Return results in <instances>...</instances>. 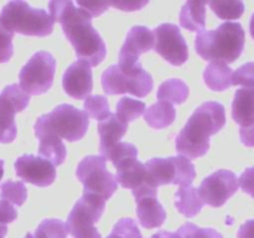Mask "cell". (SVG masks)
Returning <instances> with one entry per match:
<instances>
[{
  "mask_svg": "<svg viewBox=\"0 0 254 238\" xmlns=\"http://www.w3.org/2000/svg\"><path fill=\"white\" fill-rule=\"evenodd\" d=\"M50 16L61 24L64 36L74 47L76 56L98 66L107 56V46L96 29L92 16L71 0H55L49 4Z\"/></svg>",
  "mask_w": 254,
  "mask_h": 238,
  "instance_id": "cell-1",
  "label": "cell"
},
{
  "mask_svg": "<svg viewBox=\"0 0 254 238\" xmlns=\"http://www.w3.org/2000/svg\"><path fill=\"white\" fill-rule=\"evenodd\" d=\"M226 124L225 107L218 102H205L195 109L176 136V151L188 159H197L210 149V136Z\"/></svg>",
  "mask_w": 254,
  "mask_h": 238,
  "instance_id": "cell-2",
  "label": "cell"
},
{
  "mask_svg": "<svg viewBox=\"0 0 254 238\" xmlns=\"http://www.w3.org/2000/svg\"><path fill=\"white\" fill-rule=\"evenodd\" d=\"M246 34L240 22H223L216 30L195 37V49L206 61L232 63L242 55Z\"/></svg>",
  "mask_w": 254,
  "mask_h": 238,
  "instance_id": "cell-3",
  "label": "cell"
},
{
  "mask_svg": "<svg viewBox=\"0 0 254 238\" xmlns=\"http://www.w3.org/2000/svg\"><path fill=\"white\" fill-rule=\"evenodd\" d=\"M89 126V117L84 111L71 104H60L54 111L42 114L35 123V135L45 134L66 139L67 141L81 140Z\"/></svg>",
  "mask_w": 254,
  "mask_h": 238,
  "instance_id": "cell-4",
  "label": "cell"
},
{
  "mask_svg": "<svg viewBox=\"0 0 254 238\" xmlns=\"http://www.w3.org/2000/svg\"><path fill=\"white\" fill-rule=\"evenodd\" d=\"M0 24L12 34L37 37L50 35L55 26V21L46 10L31 7L21 0L9 1L2 7Z\"/></svg>",
  "mask_w": 254,
  "mask_h": 238,
  "instance_id": "cell-5",
  "label": "cell"
},
{
  "mask_svg": "<svg viewBox=\"0 0 254 238\" xmlns=\"http://www.w3.org/2000/svg\"><path fill=\"white\" fill-rule=\"evenodd\" d=\"M102 87L109 96L130 93L144 98L153 89L154 81L151 74L141 67V63L133 67L113 64L102 73Z\"/></svg>",
  "mask_w": 254,
  "mask_h": 238,
  "instance_id": "cell-6",
  "label": "cell"
},
{
  "mask_svg": "<svg viewBox=\"0 0 254 238\" xmlns=\"http://www.w3.org/2000/svg\"><path fill=\"white\" fill-rule=\"evenodd\" d=\"M146 180L150 187L158 190L163 185L190 186L196 178V170L190 159L185 156L154 158L144 164Z\"/></svg>",
  "mask_w": 254,
  "mask_h": 238,
  "instance_id": "cell-7",
  "label": "cell"
},
{
  "mask_svg": "<svg viewBox=\"0 0 254 238\" xmlns=\"http://www.w3.org/2000/svg\"><path fill=\"white\" fill-rule=\"evenodd\" d=\"M106 208V201L93 193H84L74 203L67 218V232L72 238H102L94 223L98 222Z\"/></svg>",
  "mask_w": 254,
  "mask_h": 238,
  "instance_id": "cell-8",
  "label": "cell"
},
{
  "mask_svg": "<svg viewBox=\"0 0 254 238\" xmlns=\"http://www.w3.org/2000/svg\"><path fill=\"white\" fill-rule=\"evenodd\" d=\"M55 72V57L47 51L36 52L20 71V88L29 96L46 93L54 83Z\"/></svg>",
  "mask_w": 254,
  "mask_h": 238,
  "instance_id": "cell-9",
  "label": "cell"
},
{
  "mask_svg": "<svg viewBox=\"0 0 254 238\" xmlns=\"http://www.w3.org/2000/svg\"><path fill=\"white\" fill-rule=\"evenodd\" d=\"M76 176L84 186V193H93L104 201L109 200L118 188L116 176L107 170L106 161L97 155L82 159L76 169Z\"/></svg>",
  "mask_w": 254,
  "mask_h": 238,
  "instance_id": "cell-10",
  "label": "cell"
},
{
  "mask_svg": "<svg viewBox=\"0 0 254 238\" xmlns=\"http://www.w3.org/2000/svg\"><path fill=\"white\" fill-rule=\"evenodd\" d=\"M156 54L173 66H181L189 59V46L180 29L174 24H161L154 30Z\"/></svg>",
  "mask_w": 254,
  "mask_h": 238,
  "instance_id": "cell-11",
  "label": "cell"
},
{
  "mask_svg": "<svg viewBox=\"0 0 254 238\" xmlns=\"http://www.w3.org/2000/svg\"><path fill=\"white\" fill-rule=\"evenodd\" d=\"M197 190L203 203L217 208L237 192L238 178L235 173L222 169L203 178Z\"/></svg>",
  "mask_w": 254,
  "mask_h": 238,
  "instance_id": "cell-12",
  "label": "cell"
},
{
  "mask_svg": "<svg viewBox=\"0 0 254 238\" xmlns=\"http://www.w3.org/2000/svg\"><path fill=\"white\" fill-rule=\"evenodd\" d=\"M14 166L16 175L22 178V181L39 187H47L54 183L57 175L54 164L46 159L30 154L17 158Z\"/></svg>",
  "mask_w": 254,
  "mask_h": 238,
  "instance_id": "cell-13",
  "label": "cell"
},
{
  "mask_svg": "<svg viewBox=\"0 0 254 238\" xmlns=\"http://www.w3.org/2000/svg\"><path fill=\"white\" fill-rule=\"evenodd\" d=\"M116 166L117 183L124 188H129L135 198L145 193H158L156 188L150 187L146 180L145 165L138 158H128L118 163Z\"/></svg>",
  "mask_w": 254,
  "mask_h": 238,
  "instance_id": "cell-14",
  "label": "cell"
},
{
  "mask_svg": "<svg viewBox=\"0 0 254 238\" xmlns=\"http://www.w3.org/2000/svg\"><path fill=\"white\" fill-rule=\"evenodd\" d=\"M155 46L154 32L146 26H133L127 34L126 41L119 51V63L133 67L139 62L141 54L149 52Z\"/></svg>",
  "mask_w": 254,
  "mask_h": 238,
  "instance_id": "cell-15",
  "label": "cell"
},
{
  "mask_svg": "<svg viewBox=\"0 0 254 238\" xmlns=\"http://www.w3.org/2000/svg\"><path fill=\"white\" fill-rule=\"evenodd\" d=\"M64 92L74 99H86L93 89L91 64L83 60H77L64 71L62 77Z\"/></svg>",
  "mask_w": 254,
  "mask_h": 238,
  "instance_id": "cell-16",
  "label": "cell"
},
{
  "mask_svg": "<svg viewBox=\"0 0 254 238\" xmlns=\"http://www.w3.org/2000/svg\"><path fill=\"white\" fill-rule=\"evenodd\" d=\"M136 216L141 227L159 228L166 220V212L158 201V193H145L135 198Z\"/></svg>",
  "mask_w": 254,
  "mask_h": 238,
  "instance_id": "cell-17",
  "label": "cell"
},
{
  "mask_svg": "<svg viewBox=\"0 0 254 238\" xmlns=\"http://www.w3.org/2000/svg\"><path fill=\"white\" fill-rule=\"evenodd\" d=\"M128 130V124L123 123L118 119L114 113H111L108 118L99 121L98 134L101 143H99V154L108 150L112 146L118 144L121 139L126 135Z\"/></svg>",
  "mask_w": 254,
  "mask_h": 238,
  "instance_id": "cell-18",
  "label": "cell"
},
{
  "mask_svg": "<svg viewBox=\"0 0 254 238\" xmlns=\"http://www.w3.org/2000/svg\"><path fill=\"white\" fill-rule=\"evenodd\" d=\"M232 118L241 126L254 123V89L241 88L236 91L232 102Z\"/></svg>",
  "mask_w": 254,
  "mask_h": 238,
  "instance_id": "cell-19",
  "label": "cell"
},
{
  "mask_svg": "<svg viewBox=\"0 0 254 238\" xmlns=\"http://www.w3.org/2000/svg\"><path fill=\"white\" fill-rule=\"evenodd\" d=\"M20 108L12 104L7 97L0 93V143L9 144L16 138L17 128L15 124V114L19 113Z\"/></svg>",
  "mask_w": 254,
  "mask_h": 238,
  "instance_id": "cell-20",
  "label": "cell"
},
{
  "mask_svg": "<svg viewBox=\"0 0 254 238\" xmlns=\"http://www.w3.org/2000/svg\"><path fill=\"white\" fill-rule=\"evenodd\" d=\"M180 25L190 31L202 32L206 26V1H186L180 11Z\"/></svg>",
  "mask_w": 254,
  "mask_h": 238,
  "instance_id": "cell-21",
  "label": "cell"
},
{
  "mask_svg": "<svg viewBox=\"0 0 254 238\" xmlns=\"http://www.w3.org/2000/svg\"><path fill=\"white\" fill-rule=\"evenodd\" d=\"M175 206L185 217H195L202 210L203 202L198 190L193 186H181L175 193Z\"/></svg>",
  "mask_w": 254,
  "mask_h": 238,
  "instance_id": "cell-22",
  "label": "cell"
},
{
  "mask_svg": "<svg viewBox=\"0 0 254 238\" xmlns=\"http://www.w3.org/2000/svg\"><path fill=\"white\" fill-rule=\"evenodd\" d=\"M232 69L226 63L211 62L203 71L206 86L212 91H226L232 86Z\"/></svg>",
  "mask_w": 254,
  "mask_h": 238,
  "instance_id": "cell-23",
  "label": "cell"
},
{
  "mask_svg": "<svg viewBox=\"0 0 254 238\" xmlns=\"http://www.w3.org/2000/svg\"><path fill=\"white\" fill-rule=\"evenodd\" d=\"M176 118V111L173 104L168 102L159 101L155 104L146 108L144 119L146 124L153 129H164L171 125Z\"/></svg>",
  "mask_w": 254,
  "mask_h": 238,
  "instance_id": "cell-24",
  "label": "cell"
},
{
  "mask_svg": "<svg viewBox=\"0 0 254 238\" xmlns=\"http://www.w3.org/2000/svg\"><path fill=\"white\" fill-rule=\"evenodd\" d=\"M39 139V154L44 156L46 160L54 164L55 166H59L64 163L67 156V149L64 146L61 138L50 134L41 135Z\"/></svg>",
  "mask_w": 254,
  "mask_h": 238,
  "instance_id": "cell-25",
  "label": "cell"
},
{
  "mask_svg": "<svg viewBox=\"0 0 254 238\" xmlns=\"http://www.w3.org/2000/svg\"><path fill=\"white\" fill-rule=\"evenodd\" d=\"M156 97L170 104H183L189 97V86L181 79L170 78L160 84Z\"/></svg>",
  "mask_w": 254,
  "mask_h": 238,
  "instance_id": "cell-26",
  "label": "cell"
},
{
  "mask_svg": "<svg viewBox=\"0 0 254 238\" xmlns=\"http://www.w3.org/2000/svg\"><path fill=\"white\" fill-rule=\"evenodd\" d=\"M145 111V103L138 101V99L130 98V97H123L117 103L116 116L118 117L119 120L128 124L130 121L135 120L136 118H139Z\"/></svg>",
  "mask_w": 254,
  "mask_h": 238,
  "instance_id": "cell-27",
  "label": "cell"
},
{
  "mask_svg": "<svg viewBox=\"0 0 254 238\" xmlns=\"http://www.w3.org/2000/svg\"><path fill=\"white\" fill-rule=\"evenodd\" d=\"M208 6L222 20H237L245 12V4L240 0H212Z\"/></svg>",
  "mask_w": 254,
  "mask_h": 238,
  "instance_id": "cell-28",
  "label": "cell"
},
{
  "mask_svg": "<svg viewBox=\"0 0 254 238\" xmlns=\"http://www.w3.org/2000/svg\"><path fill=\"white\" fill-rule=\"evenodd\" d=\"M83 108L87 116L98 121L104 120L111 116L108 99L104 96H98V94L97 96H88L84 99Z\"/></svg>",
  "mask_w": 254,
  "mask_h": 238,
  "instance_id": "cell-29",
  "label": "cell"
},
{
  "mask_svg": "<svg viewBox=\"0 0 254 238\" xmlns=\"http://www.w3.org/2000/svg\"><path fill=\"white\" fill-rule=\"evenodd\" d=\"M0 197L16 206H22L27 198V190L21 181L7 180L0 187Z\"/></svg>",
  "mask_w": 254,
  "mask_h": 238,
  "instance_id": "cell-30",
  "label": "cell"
},
{
  "mask_svg": "<svg viewBox=\"0 0 254 238\" xmlns=\"http://www.w3.org/2000/svg\"><path fill=\"white\" fill-rule=\"evenodd\" d=\"M66 223L56 218L44 220L35 231V238H67Z\"/></svg>",
  "mask_w": 254,
  "mask_h": 238,
  "instance_id": "cell-31",
  "label": "cell"
},
{
  "mask_svg": "<svg viewBox=\"0 0 254 238\" xmlns=\"http://www.w3.org/2000/svg\"><path fill=\"white\" fill-rule=\"evenodd\" d=\"M101 158L104 161H112L113 165H117L121 161L126 160L128 158H138V149L135 145L126 141H119L114 146H112L108 150L101 153Z\"/></svg>",
  "mask_w": 254,
  "mask_h": 238,
  "instance_id": "cell-32",
  "label": "cell"
},
{
  "mask_svg": "<svg viewBox=\"0 0 254 238\" xmlns=\"http://www.w3.org/2000/svg\"><path fill=\"white\" fill-rule=\"evenodd\" d=\"M107 238H143L138 226L131 218H122L114 225Z\"/></svg>",
  "mask_w": 254,
  "mask_h": 238,
  "instance_id": "cell-33",
  "label": "cell"
},
{
  "mask_svg": "<svg viewBox=\"0 0 254 238\" xmlns=\"http://www.w3.org/2000/svg\"><path fill=\"white\" fill-rule=\"evenodd\" d=\"M176 233L181 238H223V236L213 228H200L191 222L181 226Z\"/></svg>",
  "mask_w": 254,
  "mask_h": 238,
  "instance_id": "cell-34",
  "label": "cell"
},
{
  "mask_svg": "<svg viewBox=\"0 0 254 238\" xmlns=\"http://www.w3.org/2000/svg\"><path fill=\"white\" fill-rule=\"evenodd\" d=\"M232 84L254 88V62H247L232 74Z\"/></svg>",
  "mask_w": 254,
  "mask_h": 238,
  "instance_id": "cell-35",
  "label": "cell"
},
{
  "mask_svg": "<svg viewBox=\"0 0 254 238\" xmlns=\"http://www.w3.org/2000/svg\"><path fill=\"white\" fill-rule=\"evenodd\" d=\"M12 39H14V34L7 31V30L0 24V63L7 62L11 59L12 54H14Z\"/></svg>",
  "mask_w": 254,
  "mask_h": 238,
  "instance_id": "cell-36",
  "label": "cell"
},
{
  "mask_svg": "<svg viewBox=\"0 0 254 238\" xmlns=\"http://www.w3.org/2000/svg\"><path fill=\"white\" fill-rule=\"evenodd\" d=\"M77 6L86 10L92 17H96L103 14L104 11H107L109 4L108 1H97V0H94V1H82V0H78Z\"/></svg>",
  "mask_w": 254,
  "mask_h": 238,
  "instance_id": "cell-37",
  "label": "cell"
},
{
  "mask_svg": "<svg viewBox=\"0 0 254 238\" xmlns=\"http://www.w3.org/2000/svg\"><path fill=\"white\" fill-rule=\"evenodd\" d=\"M109 5H112L113 7L122 10V11H136V10H141L144 6L149 4L148 0H113V1H108Z\"/></svg>",
  "mask_w": 254,
  "mask_h": 238,
  "instance_id": "cell-38",
  "label": "cell"
},
{
  "mask_svg": "<svg viewBox=\"0 0 254 238\" xmlns=\"http://www.w3.org/2000/svg\"><path fill=\"white\" fill-rule=\"evenodd\" d=\"M17 218V211L14 206L5 200H0V225L6 226Z\"/></svg>",
  "mask_w": 254,
  "mask_h": 238,
  "instance_id": "cell-39",
  "label": "cell"
},
{
  "mask_svg": "<svg viewBox=\"0 0 254 238\" xmlns=\"http://www.w3.org/2000/svg\"><path fill=\"white\" fill-rule=\"evenodd\" d=\"M240 186L243 192L248 193L254 198V166L243 171L240 178Z\"/></svg>",
  "mask_w": 254,
  "mask_h": 238,
  "instance_id": "cell-40",
  "label": "cell"
},
{
  "mask_svg": "<svg viewBox=\"0 0 254 238\" xmlns=\"http://www.w3.org/2000/svg\"><path fill=\"white\" fill-rule=\"evenodd\" d=\"M240 136L243 145L254 148V123L248 126H242L240 129Z\"/></svg>",
  "mask_w": 254,
  "mask_h": 238,
  "instance_id": "cell-41",
  "label": "cell"
},
{
  "mask_svg": "<svg viewBox=\"0 0 254 238\" xmlns=\"http://www.w3.org/2000/svg\"><path fill=\"white\" fill-rule=\"evenodd\" d=\"M238 238H254V220L246 221L237 233Z\"/></svg>",
  "mask_w": 254,
  "mask_h": 238,
  "instance_id": "cell-42",
  "label": "cell"
},
{
  "mask_svg": "<svg viewBox=\"0 0 254 238\" xmlns=\"http://www.w3.org/2000/svg\"><path fill=\"white\" fill-rule=\"evenodd\" d=\"M151 238H181L178 233L169 232V231H159L158 233L151 236Z\"/></svg>",
  "mask_w": 254,
  "mask_h": 238,
  "instance_id": "cell-43",
  "label": "cell"
},
{
  "mask_svg": "<svg viewBox=\"0 0 254 238\" xmlns=\"http://www.w3.org/2000/svg\"><path fill=\"white\" fill-rule=\"evenodd\" d=\"M7 233V227L4 225H0V238H5Z\"/></svg>",
  "mask_w": 254,
  "mask_h": 238,
  "instance_id": "cell-44",
  "label": "cell"
},
{
  "mask_svg": "<svg viewBox=\"0 0 254 238\" xmlns=\"http://www.w3.org/2000/svg\"><path fill=\"white\" fill-rule=\"evenodd\" d=\"M250 32L252 35V37L254 39V14L251 17V22H250Z\"/></svg>",
  "mask_w": 254,
  "mask_h": 238,
  "instance_id": "cell-45",
  "label": "cell"
},
{
  "mask_svg": "<svg viewBox=\"0 0 254 238\" xmlns=\"http://www.w3.org/2000/svg\"><path fill=\"white\" fill-rule=\"evenodd\" d=\"M2 175H4V160L0 159V180L2 178Z\"/></svg>",
  "mask_w": 254,
  "mask_h": 238,
  "instance_id": "cell-46",
  "label": "cell"
},
{
  "mask_svg": "<svg viewBox=\"0 0 254 238\" xmlns=\"http://www.w3.org/2000/svg\"><path fill=\"white\" fill-rule=\"evenodd\" d=\"M25 238H35V237L31 235V233H27V235L25 236Z\"/></svg>",
  "mask_w": 254,
  "mask_h": 238,
  "instance_id": "cell-47",
  "label": "cell"
}]
</instances>
